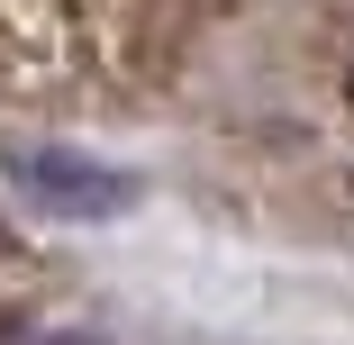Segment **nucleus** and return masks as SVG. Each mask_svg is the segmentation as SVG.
<instances>
[{
    "label": "nucleus",
    "mask_w": 354,
    "mask_h": 345,
    "mask_svg": "<svg viewBox=\"0 0 354 345\" xmlns=\"http://www.w3.org/2000/svg\"><path fill=\"white\" fill-rule=\"evenodd\" d=\"M0 182L28 209L73 218V227H100V218L136 209V173L127 164H109L91 146H55V136H0Z\"/></svg>",
    "instance_id": "f257e3e1"
}]
</instances>
